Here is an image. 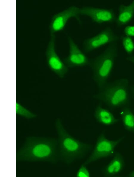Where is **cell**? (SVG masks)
<instances>
[{
  "label": "cell",
  "mask_w": 134,
  "mask_h": 177,
  "mask_svg": "<svg viewBox=\"0 0 134 177\" xmlns=\"http://www.w3.org/2000/svg\"><path fill=\"white\" fill-rule=\"evenodd\" d=\"M68 41L69 54L63 59V62L66 65L68 68H70L89 66L90 60L80 50L72 38L69 36Z\"/></svg>",
  "instance_id": "30bf717a"
},
{
  "label": "cell",
  "mask_w": 134,
  "mask_h": 177,
  "mask_svg": "<svg viewBox=\"0 0 134 177\" xmlns=\"http://www.w3.org/2000/svg\"><path fill=\"white\" fill-rule=\"evenodd\" d=\"M127 176L130 177H134V170L130 172Z\"/></svg>",
  "instance_id": "ffe728a7"
},
{
  "label": "cell",
  "mask_w": 134,
  "mask_h": 177,
  "mask_svg": "<svg viewBox=\"0 0 134 177\" xmlns=\"http://www.w3.org/2000/svg\"><path fill=\"white\" fill-rule=\"evenodd\" d=\"M125 35L131 37H134V26L128 25L126 26L123 31Z\"/></svg>",
  "instance_id": "ac0fdd59"
},
{
  "label": "cell",
  "mask_w": 134,
  "mask_h": 177,
  "mask_svg": "<svg viewBox=\"0 0 134 177\" xmlns=\"http://www.w3.org/2000/svg\"><path fill=\"white\" fill-rule=\"evenodd\" d=\"M119 38L111 28L107 27L96 35L84 40L83 51L90 52L107 44L116 42Z\"/></svg>",
  "instance_id": "8992f818"
},
{
  "label": "cell",
  "mask_w": 134,
  "mask_h": 177,
  "mask_svg": "<svg viewBox=\"0 0 134 177\" xmlns=\"http://www.w3.org/2000/svg\"><path fill=\"white\" fill-rule=\"evenodd\" d=\"M116 21L117 26L122 27L130 22L134 16V0L127 5L121 4L118 9Z\"/></svg>",
  "instance_id": "7c38bea8"
},
{
  "label": "cell",
  "mask_w": 134,
  "mask_h": 177,
  "mask_svg": "<svg viewBox=\"0 0 134 177\" xmlns=\"http://www.w3.org/2000/svg\"><path fill=\"white\" fill-rule=\"evenodd\" d=\"M117 54V43H112L101 54L90 60L89 66L92 71L93 79L99 90L107 83Z\"/></svg>",
  "instance_id": "277c9868"
},
{
  "label": "cell",
  "mask_w": 134,
  "mask_h": 177,
  "mask_svg": "<svg viewBox=\"0 0 134 177\" xmlns=\"http://www.w3.org/2000/svg\"><path fill=\"white\" fill-rule=\"evenodd\" d=\"M80 15L88 17L92 21L97 24L116 22V16L112 9L84 7L80 8Z\"/></svg>",
  "instance_id": "9c48e42d"
},
{
  "label": "cell",
  "mask_w": 134,
  "mask_h": 177,
  "mask_svg": "<svg viewBox=\"0 0 134 177\" xmlns=\"http://www.w3.org/2000/svg\"><path fill=\"white\" fill-rule=\"evenodd\" d=\"M80 8L75 6H71L52 17L49 25L50 35L63 30L68 20L75 18L80 23Z\"/></svg>",
  "instance_id": "ba28073f"
},
{
  "label": "cell",
  "mask_w": 134,
  "mask_h": 177,
  "mask_svg": "<svg viewBox=\"0 0 134 177\" xmlns=\"http://www.w3.org/2000/svg\"><path fill=\"white\" fill-rule=\"evenodd\" d=\"M120 115L125 128L134 133V115L129 106L122 108Z\"/></svg>",
  "instance_id": "5bb4252c"
},
{
  "label": "cell",
  "mask_w": 134,
  "mask_h": 177,
  "mask_svg": "<svg viewBox=\"0 0 134 177\" xmlns=\"http://www.w3.org/2000/svg\"><path fill=\"white\" fill-rule=\"evenodd\" d=\"M133 111L134 112V109L133 110Z\"/></svg>",
  "instance_id": "7402d4cb"
},
{
  "label": "cell",
  "mask_w": 134,
  "mask_h": 177,
  "mask_svg": "<svg viewBox=\"0 0 134 177\" xmlns=\"http://www.w3.org/2000/svg\"><path fill=\"white\" fill-rule=\"evenodd\" d=\"M76 176L77 177H89L90 172L86 167V165L83 163L77 170Z\"/></svg>",
  "instance_id": "e0dca14e"
},
{
  "label": "cell",
  "mask_w": 134,
  "mask_h": 177,
  "mask_svg": "<svg viewBox=\"0 0 134 177\" xmlns=\"http://www.w3.org/2000/svg\"><path fill=\"white\" fill-rule=\"evenodd\" d=\"M94 116L98 122L105 125H113L119 121V119L116 118L111 112L103 108L100 104L96 108Z\"/></svg>",
  "instance_id": "4fadbf2b"
},
{
  "label": "cell",
  "mask_w": 134,
  "mask_h": 177,
  "mask_svg": "<svg viewBox=\"0 0 134 177\" xmlns=\"http://www.w3.org/2000/svg\"><path fill=\"white\" fill-rule=\"evenodd\" d=\"M126 59L128 61L134 64V55H130Z\"/></svg>",
  "instance_id": "d6986e66"
},
{
  "label": "cell",
  "mask_w": 134,
  "mask_h": 177,
  "mask_svg": "<svg viewBox=\"0 0 134 177\" xmlns=\"http://www.w3.org/2000/svg\"><path fill=\"white\" fill-rule=\"evenodd\" d=\"M55 35H51L46 51L47 65L50 69L59 77H64L68 71V68L60 58L55 51Z\"/></svg>",
  "instance_id": "52a82bcc"
},
{
  "label": "cell",
  "mask_w": 134,
  "mask_h": 177,
  "mask_svg": "<svg viewBox=\"0 0 134 177\" xmlns=\"http://www.w3.org/2000/svg\"><path fill=\"white\" fill-rule=\"evenodd\" d=\"M122 137L115 140H110L104 133L98 137L91 154L83 163L86 165L100 159L111 156L115 154V149L124 139Z\"/></svg>",
  "instance_id": "5b68a950"
},
{
  "label": "cell",
  "mask_w": 134,
  "mask_h": 177,
  "mask_svg": "<svg viewBox=\"0 0 134 177\" xmlns=\"http://www.w3.org/2000/svg\"><path fill=\"white\" fill-rule=\"evenodd\" d=\"M16 159L17 161L55 163L60 159L57 140L52 138L29 137L16 152Z\"/></svg>",
  "instance_id": "6da1fadb"
},
{
  "label": "cell",
  "mask_w": 134,
  "mask_h": 177,
  "mask_svg": "<svg viewBox=\"0 0 134 177\" xmlns=\"http://www.w3.org/2000/svg\"><path fill=\"white\" fill-rule=\"evenodd\" d=\"M16 114L28 119L36 117L35 114L25 108L18 102L16 103Z\"/></svg>",
  "instance_id": "9a60e30c"
},
{
  "label": "cell",
  "mask_w": 134,
  "mask_h": 177,
  "mask_svg": "<svg viewBox=\"0 0 134 177\" xmlns=\"http://www.w3.org/2000/svg\"><path fill=\"white\" fill-rule=\"evenodd\" d=\"M124 165L123 156L120 153L116 152L111 161L103 168V175L105 177L114 176L122 170Z\"/></svg>",
  "instance_id": "8fae6325"
},
{
  "label": "cell",
  "mask_w": 134,
  "mask_h": 177,
  "mask_svg": "<svg viewBox=\"0 0 134 177\" xmlns=\"http://www.w3.org/2000/svg\"><path fill=\"white\" fill-rule=\"evenodd\" d=\"M131 91L132 96L134 98V86L132 87L131 88Z\"/></svg>",
  "instance_id": "44dd1931"
},
{
  "label": "cell",
  "mask_w": 134,
  "mask_h": 177,
  "mask_svg": "<svg viewBox=\"0 0 134 177\" xmlns=\"http://www.w3.org/2000/svg\"><path fill=\"white\" fill-rule=\"evenodd\" d=\"M94 97L112 108L129 106L130 95L129 81L122 78L107 83Z\"/></svg>",
  "instance_id": "3957f363"
},
{
  "label": "cell",
  "mask_w": 134,
  "mask_h": 177,
  "mask_svg": "<svg viewBox=\"0 0 134 177\" xmlns=\"http://www.w3.org/2000/svg\"><path fill=\"white\" fill-rule=\"evenodd\" d=\"M121 38L127 53L130 55H131L134 49V44L131 38L125 35L122 36Z\"/></svg>",
  "instance_id": "2e32d148"
},
{
  "label": "cell",
  "mask_w": 134,
  "mask_h": 177,
  "mask_svg": "<svg viewBox=\"0 0 134 177\" xmlns=\"http://www.w3.org/2000/svg\"><path fill=\"white\" fill-rule=\"evenodd\" d=\"M55 127L58 135L60 159L66 164H70L83 158L92 149L91 145L81 142L71 136L59 119L56 121Z\"/></svg>",
  "instance_id": "7a4b0ae2"
}]
</instances>
